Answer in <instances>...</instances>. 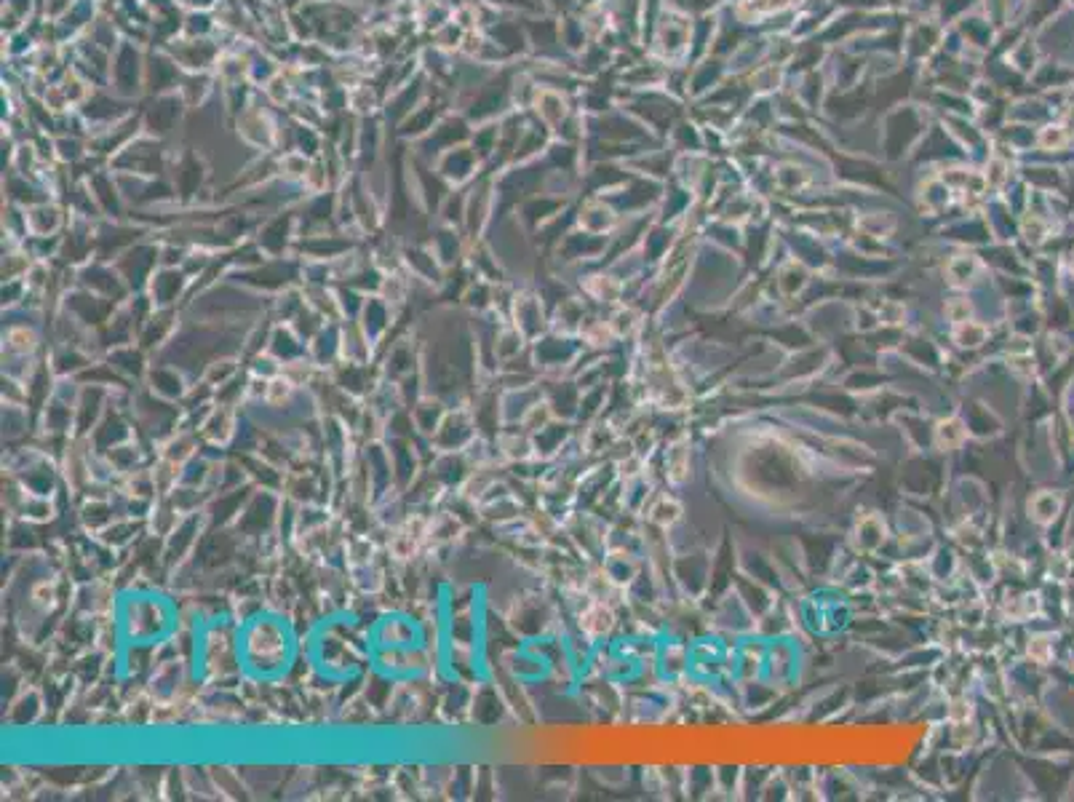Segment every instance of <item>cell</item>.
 Returning <instances> with one entry per match:
<instances>
[{"label": "cell", "instance_id": "6da1fadb", "mask_svg": "<svg viewBox=\"0 0 1074 802\" xmlns=\"http://www.w3.org/2000/svg\"><path fill=\"white\" fill-rule=\"evenodd\" d=\"M236 658L252 680L273 682L292 669L294 631L278 615H254L238 626Z\"/></svg>", "mask_w": 1074, "mask_h": 802}]
</instances>
